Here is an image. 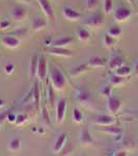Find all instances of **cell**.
Returning a JSON list of instances; mask_svg holds the SVG:
<instances>
[{
    "mask_svg": "<svg viewBox=\"0 0 138 156\" xmlns=\"http://www.w3.org/2000/svg\"><path fill=\"white\" fill-rule=\"evenodd\" d=\"M16 117H17L16 114H14V112H9V114H7V121H9V123H15L16 122Z\"/></svg>",
    "mask_w": 138,
    "mask_h": 156,
    "instance_id": "60d3db41",
    "label": "cell"
},
{
    "mask_svg": "<svg viewBox=\"0 0 138 156\" xmlns=\"http://www.w3.org/2000/svg\"><path fill=\"white\" fill-rule=\"evenodd\" d=\"M67 144V133L61 132L60 134L57 136L56 140L54 142V145L52 147L54 153H58L62 150V148L64 147V145Z\"/></svg>",
    "mask_w": 138,
    "mask_h": 156,
    "instance_id": "4fadbf2b",
    "label": "cell"
},
{
    "mask_svg": "<svg viewBox=\"0 0 138 156\" xmlns=\"http://www.w3.org/2000/svg\"><path fill=\"white\" fill-rule=\"evenodd\" d=\"M107 34H109V36L113 37H119L122 36V30L120 28L119 26H117V25H113V26H111L110 28L108 29V31H107Z\"/></svg>",
    "mask_w": 138,
    "mask_h": 156,
    "instance_id": "f1b7e54d",
    "label": "cell"
},
{
    "mask_svg": "<svg viewBox=\"0 0 138 156\" xmlns=\"http://www.w3.org/2000/svg\"><path fill=\"white\" fill-rule=\"evenodd\" d=\"M7 114H9V112H7V110H4V112H0V128L3 126L4 122L7 120Z\"/></svg>",
    "mask_w": 138,
    "mask_h": 156,
    "instance_id": "74e56055",
    "label": "cell"
},
{
    "mask_svg": "<svg viewBox=\"0 0 138 156\" xmlns=\"http://www.w3.org/2000/svg\"><path fill=\"white\" fill-rule=\"evenodd\" d=\"M115 155H119V156L124 155V156H126L127 155V151H119V153H115Z\"/></svg>",
    "mask_w": 138,
    "mask_h": 156,
    "instance_id": "b9f144b4",
    "label": "cell"
},
{
    "mask_svg": "<svg viewBox=\"0 0 138 156\" xmlns=\"http://www.w3.org/2000/svg\"><path fill=\"white\" fill-rule=\"evenodd\" d=\"M72 115H73V121H74L75 123H77V124H80V123H82V121H83V115H82L81 112H80L78 108H74Z\"/></svg>",
    "mask_w": 138,
    "mask_h": 156,
    "instance_id": "f546056e",
    "label": "cell"
},
{
    "mask_svg": "<svg viewBox=\"0 0 138 156\" xmlns=\"http://www.w3.org/2000/svg\"><path fill=\"white\" fill-rule=\"evenodd\" d=\"M103 43H104V46L107 47V48H111L116 45L117 43V40L116 37H113L111 36H109L108 34H106L104 36V39H103Z\"/></svg>",
    "mask_w": 138,
    "mask_h": 156,
    "instance_id": "4316f807",
    "label": "cell"
},
{
    "mask_svg": "<svg viewBox=\"0 0 138 156\" xmlns=\"http://www.w3.org/2000/svg\"><path fill=\"white\" fill-rule=\"evenodd\" d=\"M14 70H15V66L12 64H6L5 66H4V72H5L7 75L12 74V73L14 72Z\"/></svg>",
    "mask_w": 138,
    "mask_h": 156,
    "instance_id": "f35d334b",
    "label": "cell"
},
{
    "mask_svg": "<svg viewBox=\"0 0 138 156\" xmlns=\"http://www.w3.org/2000/svg\"><path fill=\"white\" fill-rule=\"evenodd\" d=\"M73 41H74V37H73L64 36V37H60L58 39L54 40L51 45L54 47H66V46H69L70 44H72Z\"/></svg>",
    "mask_w": 138,
    "mask_h": 156,
    "instance_id": "ac0fdd59",
    "label": "cell"
},
{
    "mask_svg": "<svg viewBox=\"0 0 138 156\" xmlns=\"http://www.w3.org/2000/svg\"><path fill=\"white\" fill-rule=\"evenodd\" d=\"M37 62H39V55L33 54L30 58V66H29V78L31 81H33L36 77L37 71Z\"/></svg>",
    "mask_w": 138,
    "mask_h": 156,
    "instance_id": "2e32d148",
    "label": "cell"
},
{
    "mask_svg": "<svg viewBox=\"0 0 138 156\" xmlns=\"http://www.w3.org/2000/svg\"><path fill=\"white\" fill-rule=\"evenodd\" d=\"M37 3H39V5L41 7V9L43 11V12H44L45 16L51 20V21H54L55 20L54 9H53V7H52L49 0H37Z\"/></svg>",
    "mask_w": 138,
    "mask_h": 156,
    "instance_id": "52a82bcc",
    "label": "cell"
},
{
    "mask_svg": "<svg viewBox=\"0 0 138 156\" xmlns=\"http://www.w3.org/2000/svg\"><path fill=\"white\" fill-rule=\"evenodd\" d=\"M87 65L89 66V68H104L106 67V62L102 57L99 56H91L88 59Z\"/></svg>",
    "mask_w": 138,
    "mask_h": 156,
    "instance_id": "44dd1931",
    "label": "cell"
},
{
    "mask_svg": "<svg viewBox=\"0 0 138 156\" xmlns=\"http://www.w3.org/2000/svg\"><path fill=\"white\" fill-rule=\"evenodd\" d=\"M54 89L52 87V85L50 84L48 87V103H50V106L54 104V100H55V94H54Z\"/></svg>",
    "mask_w": 138,
    "mask_h": 156,
    "instance_id": "836d02e7",
    "label": "cell"
},
{
    "mask_svg": "<svg viewBox=\"0 0 138 156\" xmlns=\"http://www.w3.org/2000/svg\"><path fill=\"white\" fill-rule=\"evenodd\" d=\"M114 74L119 75V76H122V77H129L130 75L132 74V69L128 66H120L119 68H117L116 70H114Z\"/></svg>",
    "mask_w": 138,
    "mask_h": 156,
    "instance_id": "cb8c5ba5",
    "label": "cell"
},
{
    "mask_svg": "<svg viewBox=\"0 0 138 156\" xmlns=\"http://www.w3.org/2000/svg\"><path fill=\"white\" fill-rule=\"evenodd\" d=\"M105 23L104 15L100 12H92L86 19L84 20V24L88 27H92V28H101V27Z\"/></svg>",
    "mask_w": 138,
    "mask_h": 156,
    "instance_id": "7a4b0ae2",
    "label": "cell"
},
{
    "mask_svg": "<svg viewBox=\"0 0 138 156\" xmlns=\"http://www.w3.org/2000/svg\"><path fill=\"white\" fill-rule=\"evenodd\" d=\"M26 15V9L22 5H14L11 9V12H9V16L16 21H22L23 19H25Z\"/></svg>",
    "mask_w": 138,
    "mask_h": 156,
    "instance_id": "30bf717a",
    "label": "cell"
},
{
    "mask_svg": "<svg viewBox=\"0 0 138 156\" xmlns=\"http://www.w3.org/2000/svg\"><path fill=\"white\" fill-rule=\"evenodd\" d=\"M76 99L77 101L82 103V104H87L91 100V93L87 90H80L77 92Z\"/></svg>",
    "mask_w": 138,
    "mask_h": 156,
    "instance_id": "e0dca14e",
    "label": "cell"
},
{
    "mask_svg": "<svg viewBox=\"0 0 138 156\" xmlns=\"http://www.w3.org/2000/svg\"><path fill=\"white\" fill-rule=\"evenodd\" d=\"M90 69L89 66L87 64H84V65H79V66H77V67H75V68H73V69L71 70V72H70V75L71 76H74V77H76V76H80V75L82 74V73H84V72H86V71H88V70Z\"/></svg>",
    "mask_w": 138,
    "mask_h": 156,
    "instance_id": "603a6c76",
    "label": "cell"
},
{
    "mask_svg": "<svg viewBox=\"0 0 138 156\" xmlns=\"http://www.w3.org/2000/svg\"><path fill=\"white\" fill-rule=\"evenodd\" d=\"M9 25H11L9 21H7V20H1V21H0V29H6V28H9Z\"/></svg>",
    "mask_w": 138,
    "mask_h": 156,
    "instance_id": "ab89813d",
    "label": "cell"
},
{
    "mask_svg": "<svg viewBox=\"0 0 138 156\" xmlns=\"http://www.w3.org/2000/svg\"><path fill=\"white\" fill-rule=\"evenodd\" d=\"M1 42L4 46L9 47V48H17L20 46V40L16 37H12L11 34H5L1 37Z\"/></svg>",
    "mask_w": 138,
    "mask_h": 156,
    "instance_id": "7c38bea8",
    "label": "cell"
},
{
    "mask_svg": "<svg viewBox=\"0 0 138 156\" xmlns=\"http://www.w3.org/2000/svg\"><path fill=\"white\" fill-rule=\"evenodd\" d=\"M94 123L99 126H108L115 124V118L112 115H99L94 119Z\"/></svg>",
    "mask_w": 138,
    "mask_h": 156,
    "instance_id": "ba28073f",
    "label": "cell"
},
{
    "mask_svg": "<svg viewBox=\"0 0 138 156\" xmlns=\"http://www.w3.org/2000/svg\"><path fill=\"white\" fill-rule=\"evenodd\" d=\"M98 6V0H87L86 2V9L87 11H92Z\"/></svg>",
    "mask_w": 138,
    "mask_h": 156,
    "instance_id": "8d00e7d4",
    "label": "cell"
},
{
    "mask_svg": "<svg viewBox=\"0 0 138 156\" xmlns=\"http://www.w3.org/2000/svg\"><path fill=\"white\" fill-rule=\"evenodd\" d=\"M77 37L81 42H87L90 39V34L88 30L85 28H78L77 29Z\"/></svg>",
    "mask_w": 138,
    "mask_h": 156,
    "instance_id": "484cf974",
    "label": "cell"
},
{
    "mask_svg": "<svg viewBox=\"0 0 138 156\" xmlns=\"http://www.w3.org/2000/svg\"><path fill=\"white\" fill-rule=\"evenodd\" d=\"M48 75V65L44 54L39 55V62H37V71L36 76L41 82H44Z\"/></svg>",
    "mask_w": 138,
    "mask_h": 156,
    "instance_id": "3957f363",
    "label": "cell"
},
{
    "mask_svg": "<svg viewBox=\"0 0 138 156\" xmlns=\"http://www.w3.org/2000/svg\"><path fill=\"white\" fill-rule=\"evenodd\" d=\"M107 110L110 115H115L119 112L120 108H122V101L117 97H112L110 96L107 98V103H106Z\"/></svg>",
    "mask_w": 138,
    "mask_h": 156,
    "instance_id": "5b68a950",
    "label": "cell"
},
{
    "mask_svg": "<svg viewBox=\"0 0 138 156\" xmlns=\"http://www.w3.org/2000/svg\"><path fill=\"white\" fill-rule=\"evenodd\" d=\"M113 11V0H104V12L106 15L111 14Z\"/></svg>",
    "mask_w": 138,
    "mask_h": 156,
    "instance_id": "4dcf8cb0",
    "label": "cell"
},
{
    "mask_svg": "<svg viewBox=\"0 0 138 156\" xmlns=\"http://www.w3.org/2000/svg\"><path fill=\"white\" fill-rule=\"evenodd\" d=\"M62 16L69 21H78L82 18V14L71 6H66L62 9Z\"/></svg>",
    "mask_w": 138,
    "mask_h": 156,
    "instance_id": "9c48e42d",
    "label": "cell"
},
{
    "mask_svg": "<svg viewBox=\"0 0 138 156\" xmlns=\"http://www.w3.org/2000/svg\"><path fill=\"white\" fill-rule=\"evenodd\" d=\"M79 140L82 145H90L94 143V138H92L91 134H90L88 128L84 127L80 130V135H79Z\"/></svg>",
    "mask_w": 138,
    "mask_h": 156,
    "instance_id": "5bb4252c",
    "label": "cell"
},
{
    "mask_svg": "<svg viewBox=\"0 0 138 156\" xmlns=\"http://www.w3.org/2000/svg\"><path fill=\"white\" fill-rule=\"evenodd\" d=\"M42 118L43 121L46 123L47 125H51V121H50V117H49V112L47 110L46 106H43V110H42Z\"/></svg>",
    "mask_w": 138,
    "mask_h": 156,
    "instance_id": "d590c367",
    "label": "cell"
},
{
    "mask_svg": "<svg viewBox=\"0 0 138 156\" xmlns=\"http://www.w3.org/2000/svg\"><path fill=\"white\" fill-rule=\"evenodd\" d=\"M132 16V11L125 5H119L113 11V18L116 22H125Z\"/></svg>",
    "mask_w": 138,
    "mask_h": 156,
    "instance_id": "277c9868",
    "label": "cell"
},
{
    "mask_svg": "<svg viewBox=\"0 0 138 156\" xmlns=\"http://www.w3.org/2000/svg\"><path fill=\"white\" fill-rule=\"evenodd\" d=\"M73 151H74V148H73L72 143L69 142V143H67V144L64 145V147L62 148V152L59 153V154L60 155H67V154H70L71 152H73Z\"/></svg>",
    "mask_w": 138,
    "mask_h": 156,
    "instance_id": "e575fe53",
    "label": "cell"
},
{
    "mask_svg": "<svg viewBox=\"0 0 138 156\" xmlns=\"http://www.w3.org/2000/svg\"><path fill=\"white\" fill-rule=\"evenodd\" d=\"M122 65H125V60L122 56H119V55H113V56H111L109 58L108 62H107V66H108L109 69L112 70V71L116 70L117 68H119L120 66H122Z\"/></svg>",
    "mask_w": 138,
    "mask_h": 156,
    "instance_id": "9a60e30c",
    "label": "cell"
},
{
    "mask_svg": "<svg viewBox=\"0 0 138 156\" xmlns=\"http://www.w3.org/2000/svg\"><path fill=\"white\" fill-rule=\"evenodd\" d=\"M33 102H34L36 109L39 110L40 109V102H41V94H40V90H39L37 82L34 83V87H33Z\"/></svg>",
    "mask_w": 138,
    "mask_h": 156,
    "instance_id": "d4e9b609",
    "label": "cell"
},
{
    "mask_svg": "<svg viewBox=\"0 0 138 156\" xmlns=\"http://www.w3.org/2000/svg\"><path fill=\"white\" fill-rule=\"evenodd\" d=\"M129 80V77H122V76H119V75H112L109 78V83L112 85V87H120V85L125 84L126 82Z\"/></svg>",
    "mask_w": 138,
    "mask_h": 156,
    "instance_id": "7402d4cb",
    "label": "cell"
},
{
    "mask_svg": "<svg viewBox=\"0 0 138 156\" xmlns=\"http://www.w3.org/2000/svg\"><path fill=\"white\" fill-rule=\"evenodd\" d=\"M100 131H103V132L107 133V134L115 136V135L122 133V128L119 126H115L113 124V125H108V126H102L100 128Z\"/></svg>",
    "mask_w": 138,
    "mask_h": 156,
    "instance_id": "ffe728a7",
    "label": "cell"
},
{
    "mask_svg": "<svg viewBox=\"0 0 138 156\" xmlns=\"http://www.w3.org/2000/svg\"><path fill=\"white\" fill-rule=\"evenodd\" d=\"M136 14L138 15V9H137V11H136Z\"/></svg>",
    "mask_w": 138,
    "mask_h": 156,
    "instance_id": "bcb514c9",
    "label": "cell"
},
{
    "mask_svg": "<svg viewBox=\"0 0 138 156\" xmlns=\"http://www.w3.org/2000/svg\"><path fill=\"white\" fill-rule=\"evenodd\" d=\"M111 92H112V85L111 84H107V85H104L101 90V95L103 97L105 98H109L111 96Z\"/></svg>",
    "mask_w": 138,
    "mask_h": 156,
    "instance_id": "1f68e13d",
    "label": "cell"
},
{
    "mask_svg": "<svg viewBox=\"0 0 138 156\" xmlns=\"http://www.w3.org/2000/svg\"><path fill=\"white\" fill-rule=\"evenodd\" d=\"M135 73H136V75L138 76V60L136 64H135Z\"/></svg>",
    "mask_w": 138,
    "mask_h": 156,
    "instance_id": "7bdbcfd3",
    "label": "cell"
},
{
    "mask_svg": "<svg viewBox=\"0 0 138 156\" xmlns=\"http://www.w3.org/2000/svg\"><path fill=\"white\" fill-rule=\"evenodd\" d=\"M3 106H4V101L1 99V98H0V108L3 107Z\"/></svg>",
    "mask_w": 138,
    "mask_h": 156,
    "instance_id": "ee69618b",
    "label": "cell"
},
{
    "mask_svg": "<svg viewBox=\"0 0 138 156\" xmlns=\"http://www.w3.org/2000/svg\"><path fill=\"white\" fill-rule=\"evenodd\" d=\"M67 114V100L61 98L56 104V123L61 125L64 121Z\"/></svg>",
    "mask_w": 138,
    "mask_h": 156,
    "instance_id": "8992f818",
    "label": "cell"
},
{
    "mask_svg": "<svg viewBox=\"0 0 138 156\" xmlns=\"http://www.w3.org/2000/svg\"><path fill=\"white\" fill-rule=\"evenodd\" d=\"M20 147H21V140L17 137L12 138L9 142V150L12 151V152H17L19 151Z\"/></svg>",
    "mask_w": 138,
    "mask_h": 156,
    "instance_id": "83f0119b",
    "label": "cell"
},
{
    "mask_svg": "<svg viewBox=\"0 0 138 156\" xmlns=\"http://www.w3.org/2000/svg\"><path fill=\"white\" fill-rule=\"evenodd\" d=\"M27 120H28V117H27V115L25 114H18L16 117V125L17 126H21V125H23L24 123L27 122Z\"/></svg>",
    "mask_w": 138,
    "mask_h": 156,
    "instance_id": "d6a6232c",
    "label": "cell"
},
{
    "mask_svg": "<svg viewBox=\"0 0 138 156\" xmlns=\"http://www.w3.org/2000/svg\"><path fill=\"white\" fill-rule=\"evenodd\" d=\"M46 26H47V21L43 18V17H40V16H36L31 22V28L33 29L34 31H40V30L45 29Z\"/></svg>",
    "mask_w": 138,
    "mask_h": 156,
    "instance_id": "d6986e66",
    "label": "cell"
},
{
    "mask_svg": "<svg viewBox=\"0 0 138 156\" xmlns=\"http://www.w3.org/2000/svg\"><path fill=\"white\" fill-rule=\"evenodd\" d=\"M49 54L55 55V56H62V57H71L73 56V52L71 50H67L64 47H49L46 50Z\"/></svg>",
    "mask_w": 138,
    "mask_h": 156,
    "instance_id": "8fae6325",
    "label": "cell"
},
{
    "mask_svg": "<svg viewBox=\"0 0 138 156\" xmlns=\"http://www.w3.org/2000/svg\"><path fill=\"white\" fill-rule=\"evenodd\" d=\"M127 1L129 2V3L131 4V5H133V4H134V1H135V0H127Z\"/></svg>",
    "mask_w": 138,
    "mask_h": 156,
    "instance_id": "f6af8a7d",
    "label": "cell"
},
{
    "mask_svg": "<svg viewBox=\"0 0 138 156\" xmlns=\"http://www.w3.org/2000/svg\"><path fill=\"white\" fill-rule=\"evenodd\" d=\"M49 78H50V84L52 85V87L56 90V92H61L64 90L67 85V80L64 77V74L62 73L61 70L58 67L53 66L50 70L49 73Z\"/></svg>",
    "mask_w": 138,
    "mask_h": 156,
    "instance_id": "6da1fadb",
    "label": "cell"
}]
</instances>
